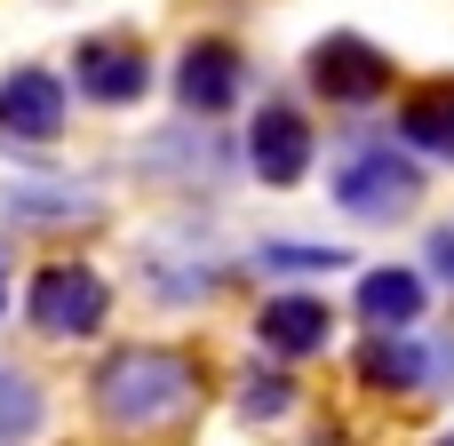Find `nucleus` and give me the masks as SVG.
I'll use <instances>...</instances> for the list:
<instances>
[{
  "mask_svg": "<svg viewBox=\"0 0 454 446\" xmlns=\"http://www.w3.org/2000/svg\"><path fill=\"white\" fill-rule=\"evenodd\" d=\"M200 375L184 351H120L104 375H96V407L104 423H128V431H152V423H176L192 407Z\"/></svg>",
  "mask_w": 454,
  "mask_h": 446,
  "instance_id": "nucleus-1",
  "label": "nucleus"
},
{
  "mask_svg": "<svg viewBox=\"0 0 454 446\" xmlns=\"http://www.w3.org/2000/svg\"><path fill=\"white\" fill-rule=\"evenodd\" d=\"M335 200L351 215H367V223H391V215H407L423 200V168L407 152H391V144H367V152H351L335 168Z\"/></svg>",
  "mask_w": 454,
  "mask_h": 446,
  "instance_id": "nucleus-2",
  "label": "nucleus"
},
{
  "mask_svg": "<svg viewBox=\"0 0 454 446\" xmlns=\"http://www.w3.org/2000/svg\"><path fill=\"white\" fill-rule=\"evenodd\" d=\"M104 311H112V295H104V279L88 263H48L32 279V327L40 335H96Z\"/></svg>",
  "mask_w": 454,
  "mask_h": 446,
  "instance_id": "nucleus-3",
  "label": "nucleus"
},
{
  "mask_svg": "<svg viewBox=\"0 0 454 446\" xmlns=\"http://www.w3.org/2000/svg\"><path fill=\"white\" fill-rule=\"evenodd\" d=\"M311 80H319V96H335V104H375V96L391 88V56L367 48L359 32H327V40L311 48Z\"/></svg>",
  "mask_w": 454,
  "mask_h": 446,
  "instance_id": "nucleus-4",
  "label": "nucleus"
},
{
  "mask_svg": "<svg viewBox=\"0 0 454 446\" xmlns=\"http://www.w3.org/2000/svg\"><path fill=\"white\" fill-rule=\"evenodd\" d=\"M247 168L263 184H303V168H311V120L287 112V104H263L255 128H247Z\"/></svg>",
  "mask_w": 454,
  "mask_h": 446,
  "instance_id": "nucleus-5",
  "label": "nucleus"
},
{
  "mask_svg": "<svg viewBox=\"0 0 454 446\" xmlns=\"http://www.w3.org/2000/svg\"><path fill=\"white\" fill-rule=\"evenodd\" d=\"M64 128V80L56 72H8L0 80V136H24V144H48Z\"/></svg>",
  "mask_w": 454,
  "mask_h": 446,
  "instance_id": "nucleus-6",
  "label": "nucleus"
},
{
  "mask_svg": "<svg viewBox=\"0 0 454 446\" xmlns=\"http://www.w3.org/2000/svg\"><path fill=\"white\" fill-rule=\"evenodd\" d=\"M176 96H184V112H200V120L231 112V96H239V48H223V40H192L184 64H176Z\"/></svg>",
  "mask_w": 454,
  "mask_h": 446,
  "instance_id": "nucleus-7",
  "label": "nucleus"
},
{
  "mask_svg": "<svg viewBox=\"0 0 454 446\" xmlns=\"http://www.w3.org/2000/svg\"><path fill=\"white\" fill-rule=\"evenodd\" d=\"M72 72H80V88H88L96 104H136V96L152 88V64H144L136 40H88V48L72 56Z\"/></svg>",
  "mask_w": 454,
  "mask_h": 446,
  "instance_id": "nucleus-8",
  "label": "nucleus"
},
{
  "mask_svg": "<svg viewBox=\"0 0 454 446\" xmlns=\"http://www.w3.org/2000/svg\"><path fill=\"white\" fill-rule=\"evenodd\" d=\"M327 303L319 295H271L263 303V319H255V335H263V351H279V359H303V351H319L327 343Z\"/></svg>",
  "mask_w": 454,
  "mask_h": 446,
  "instance_id": "nucleus-9",
  "label": "nucleus"
},
{
  "mask_svg": "<svg viewBox=\"0 0 454 446\" xmlns=\"http://www.w3.org/2000/svg\"><path fill=\"white\" fill-rule=\"evenodd\" d=\"M359 319L367 327H415L423 319V279L415 271H367L359 279Z\"/></svg>",
  "mask_w": 454,
  "mask_h": 446,
  "instance_id": "nucleus-10",
  "label": "nucleus"
},
{
  "mask_svg": "<svg viewBox=\"0 0 454 446\" xmlns=\"http://www.w3.org/2000/svg\"><path fill=\"white\" fill-rule=\"evenodd\" d=\"M399 136L423 144V152H439V160H454V88H423V96L399 112Z\"/></svg>",
  "mask_w": 454,
  "mask_h": 446,
  "instance_id": "nucleus-11",
  "label": "nucleus"
},
{
  "mask_svg": "<svg viewBox=\"0 0 454 446\" xmlns=\"http://www.w3.org/2000/svg\"><path fill=\"white\" fill-rule=\"evenodd\" d=\"M359 375H367L375 391H415V383L431 375V359H423L415 343H391V335H375V343L359 351Z\"/></svg>",
  "mask_w": 454,
  "mask_h": 446,
  "instance_id": "nucleus-12",
  "label": "nucleus"
},
{
  "mask_svg": "<svg viewBox=\"0 0 454 446\" xmlns=\"http://www.w3.org/2000/svg\"><path fill=\"white\" fill-rule=\"evenodd\" d=\"M32 431H40V391L0 367V446H24Z\"/></svg>",
  "mask_w": 454,
  "mask_h": 446,
  "instance_id": "nucleus-13",
  "label": "nucleus"
},
{
  "mask_svg": "<svg viewBox=\"0 0 454 446\" xmlns=\"http://www.w3.org/2000/svg\"><path fill=\"white\" fill-rule=\"evenodd\" d=\"M335 263H351V255L343 247H287V239L263 247V271H335Z\"/></svg>",
  "mask_w": 454,
  "mask_h": 446,
  "instance_id": "nucleus-14",
  "label": "nucleus"
},
{
  "mask_svg": "<svg viewBox=\"0 0 454 446\" xmlns=\"http://www.w3.org/2000/svg\"><path fill=\"white\" fill-rule=\"evenodd\" d=\"M8 215H96V200L88 192H16Z\"/></svg>",
  "mask_w": 454,
  "mask_h": 446,
  "instance_id": "nucleus-15",
  "label": "nucleus"
},
{
  "mask_svg": "<svg viewBox=\"0 0 454 446\" xmlns=\"http://www.w3.org/2000/svg\"><path fill=\"white\" fill-rule=\"evenodd\" d=\"M287 399H295V391H287V375H255V383L239 391V407H247V415H287Z\"/></svg>",
  "mask_w": 454,
  "mask_h": 446,
  "instance_id": "nucleus-16",
  "label": "nucleus"
},
{
  "mask_svg": "<svg viewBox=\"0 0 454 446\" xmlns=\"http://www.w3.org/2000/svg\"><path fill=\"white\" fill-rule=\"evenodd\" d=\"M431 263H439V279H454V231H431Z\"/></svg>",
  "mask_w": 454,
  "mask_h": 446,
  "instance_id": "nucleus-17",
  "label": "nucleus"
},
{
  "mask_svg": "<svg viewBox=\"0 0 454 446\" xmlns=\"http://www.w3.org/2000/svg\"><path fill=\"white\" fill-rule=\"evenodd\" d=\"M0 303H8V279H0Z\"/></svg>",
  "mask_w": 454,
  "mask_h": 446,
  "instance_id": "nucleus-18",
  "label": "nucleus"
},
{
  "mask_svg": "<svg viewBox=\"0 0 454 446\" xmlns=\"http://www.w3.org/2000/svg\"><path fill=\"white\" fill-rule=\"evenodd\" d=\"M439 446H454V431H447V439H439Z\"/></svg>",
  "mask_w": 454,
  "mask_h": 446,
  "instance_id": "nucleus-19",
  "label": "nucleus"
}]
</instances>
